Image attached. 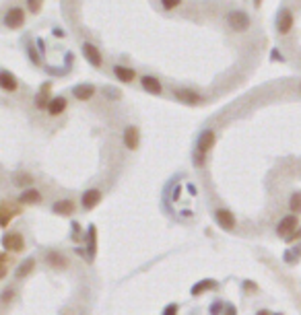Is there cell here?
<instances>
[{
    "label": "cell",
    "instance_id": "cell-1",
    "mask_svg": "<svg viewBox=\"0 0 301 315\" xmlns=\"http://www.w3.org/2000/svg\"><path fill=\"white\" fill-rule=\"evenodd\" d=\"M227 25L235 31V33H243L247 31L249 27H252V19H249V15L241 9H233L227 13Z\"/></svg>",
    "mask_w": 301,
    "mask_h": 315
},
{
    "label": "cell",
    "instance_id": "cell-2",
    "mask_svg": "<svg viewBox=\"0 0 301 315\" xmlns=\"http://www.w3.org/2000/svg\"><path fill=\"white\" fill-rule=\"evenodd\" d=\"M25 17H27V13H25L23 7H11V9L5 13L3 23H5V27H9V29H21V27L25 25Z\"/></svg>",
    "mask_w": 301,
    "mask_h": 315
},
{
    "label": "cell",
    "instance_id": "cell-3",
    "mask_svg": "<svg viewBox=\"0 0 301 315\" xmlns=\"http://www.w3.org/2000/svg\"><path fill=\"white\" fill-rule=\"evenodd\" d=\"M81 51H83L85 60H87L91 66H95V68H102V66H104V56H102V51H99V47H97L95 43L85 41V43L81 45Z\"/></svg>",
    "mask_w": 301,
    "mask_h": 315
},
{
    "label": "cell",
    "instance_id": "cell-4",
    "mask_svg": "<svg viewBox=\"0 0 301 315\" xmlns=\"http://www.w3.org/2000/svg\"><path fill=\"white\" fill-rule=\"evenodd\" d=\"M293 25H295L293 13H291L289 9H281L279 15H277V31H279L281 35H289L291 29H293Z\"/></svg>",
    "mask_w": 301,
    "mask_h": 315
},
{
    "label": "cell",
    "instance_id": "cell-5",
    "mask_svg": "<svg viewBox=\"0 0 301 315\" xmlns=\"http://www.w3.org/2000/svg\"><path fill=\"white\" fill-rule=\"evenodd\" d=\"M215 142H217V134H215L211 128H207V130L200 132V136H198V140H196V150H198L200 154H207V152L215 146Z\"/></svg>",
    "mask_w": 301,
    "mask_h": 315
},
{
    "label": "cell",
    "instance_id": "cell-6",
    "mask_svg": "<svg viewBox=\"0 0 301 315\" xmlns=\"http://www.w3.org/2000/svg\"><path fill=\"white\" fill-rule=\"evenodd\" d=\"M297 229H299L297 217H295V215H289V217H283V221H281L279 227H277V233H279L281 237H291Z\"/></svg>",
    "mask_w": 301,
    "mask_h": 315
},
{
    "label": "cell",
    "instance_id": "cell-7",
    "mask_svg": "<svg viewBox=\"0 0 301 315\" xmlns=\"http://www.w3.org/2000/svg\"><path fill=\"white\" fill-rule=\"evenodd\" d=\"M173 95H175L178 101H182L186 105H200V103L205 101L203 97H200L196 91H192V89H175Z\"/></svg>",
    "mask_w": 301,
    "mask_h": 315
},
{
    "label": "cell",
    "instance_id": "cell-8",
    "mask_svg": "<svg viewBox=\"0 0 301 315\" xmlns=\"http://www.w3.org/2000/svg\"><path fill=\"white\" fill-rule=\"evenodd\" d=\"M17 213H21V210H17V206L13 202H9V200L0 202V227H7Z\"/></svg>",
    "mask_w": 301,
    "mask_h": 315
},
{
    "label": "cell",
    "instance_id": "cell-9",
    "mask_svg": "<svg viewBox=\"0 0 301 315\" xmlns=\"http://www.w3.org/2000/svg\"><path fill=\"white\" fill-rule=\"evenodd\" d=\"M140 85H142V89H144L146 93H150V95H161V93H163V85H161V81H159L157 76H153V74H144V76H140Z\"/></svg>",
    "mask_w": 301,
    "mask_h": 315
},
{
    "label": "cell",
    "instance_id": "cell-10",
    "mask_svg": "<svg viewBox=\"0 0 301 315\" xmlns=\"http://www.w3.org/2000/svg\"><path fill=\"white\" fill-rule=\"evenodd\" d=\"M66 105H68V101H66V97H54V99H49L47 101V105H45V110H47V114L49 116H60V114H64L66 112Z\"/></svg>",
    "mask_w": 301,
    "mask_h": 315
},
{
    "label": "cell",
    "instance_id": "cell-11",
    "mask_svg": "<svg viewBox=\"0 0 301 315\" xmlns=\"http://www.w3.org/2000/svg\"><path fill=\"white\" fill-rule=\"evenodd\" d=\"M122 140H124V146H126L128 150H136V148H138V140H140L138 128H136V126H126V128H124Z\"/></svg>",
    "mask_w": 301,
    "mask_h": 315
},
{
    "label": "cell",
    "instance_id": "cell-12",
    "mask_svg": "<svg viewBox=\"0 0 301 315\" xmlns=\"http://www.w3.org/2000/svg\"><path fill=\"white\" fill-rule=\"evenodd\" d=\"M3 245L9 251H21L25 247V241H23V235H19V233H7L3 237Z\"/></svg>",
    "mask_w": 301,
    "mask_h": 315
},
{
    "label": "cell",
    "instance_id": "cell-13",
    "mask_svg": "<svg viewBox=\"0 0 301 315\" xmlns=\"http://www.w3.org/2000/svg\"><path fill=\"white\" fill-rule=\"evenodd\" d=\"M0 89L3 91H9V93H15L19 89V83H17V76L9 70H0Z\"/></svg>",
    "mask_w": 301,
    "mask_h": 315
},
{
    "label": "cell",
    "instance_id": "cell-14",
    "mask_svg": "<svg viewBox=\"0 0 301 315\" xmlns=\"http://www.w3.org/2000/svg\"><path fill=\"white\" fill-rule=\"evenodd\" d=\"M215 219H217V223L225 229V231H231V229H235V217L229 213V210H225V208H219L217 213H215Z\"/></svg>",
    "mask_w": 301,
    "mask_h": 315
},
{
    "label": "cell",
    "instance_id": "cell-15",
    "mask_svg": "<svg viewBox=\"0 0 301 315\" xmlns=\"http://www.w3.org/2000/svg\"><path fill=\"white\" fill-rule=\"evenodd\" d=\"M99 202H102V192H99V190H87L83 194V198H81V204H83L85 210L95 208Z\"/></svg>",
    "mask_w": 301,
    "mask_h": 315
},
{
    "label": "cell",
    "instance_id": "cell-16",
    "mask_svg": "<svg viewBox=\"0 0 301 315\" xmlns=\"http://www.w3.org/2000/svg\"><path fill=\"white\" fill-rule=\"evenodd\" d=\"M72 95H74L79 101H89V99H93V95H95V87H93L91 83H81V85H77V87L72 89Z\"/></svg>",
    "mask_w": 301,
    "mask_h": 315
},
{
    "label": "cell",
    "instance_id": "cell-17",
    "mask_svg": "<svg viewBox=\"0 0 301 315\" xmlns=\"http://www.w3.org/2000/svg\"><path fill=\"white\" fill-rule=\"evenodd\" d=\"M114 74H116V78L122 81V83H132V81L136 78V70L130 68V66H124V64H116V66H114Z\"/></svg>",
    "mask_w": 301,
    "mask_h": 315
},
{
    "label": "cell",
    "instance_id": "cell-18",
    "mask_svg": "<svg viewBox=\"0 0 301 315\" xmlns=\"http://www.w3.org/2000/svg\"><path fill=\"white\" fill-rule=\"evenodd\" d=\"M52 210H54L56 215L70 217V215L74 213V202H72V200H58V202L52 206Z\"/></svg>",
    "mask_w": 301,
    "mask_h": 315
},
{
    "label": "cell",
    "instance_id": "cell-19",
    "mask_svg": "<svg viewBox=\"0 0 301 315\" xmlns=\"http://www.w3.org/2000/svg\"><path fill=\"white\" fill-rule=\"evenodd\" d=\"M19 202H21V204H37V202H41V194H39L37 190L29 188V190H25V192L19 196Z\"/></svg>",
    "mask_w": 301,
    "mask_h": 315
},
{
    "label": "cell",
    "instance_id": "cell-20",
    "mask_svg": "<svg viewBox=\"0 0 301 315\" xmlns=\"http://www.w3.org/2000/svg\"><path fill=\"white\" fill-rule=\"evenodd\" d=\"M33 268H35V259H33V257H27L23 264H19V268H17V278L29 276V274L33 272Z\"/></svg>",
    "mask_w": 301,
    "mask_h": 315
},
{
    "label": "cell",
    "instance_id": "cell-21",
    "mask_svg": "<svg viewBox=\"0 0 301 315\" xmlns=\"http://www.w3.org/2000/svg\"><path fill=\"white\" fill-rule=\"evenodd\" d=\"M45 257H47V264L49 266H54V268H66V259L58 251H49Z\"/></svg>",
    "mask_w": 301,
    "mask_h": 315
},
{
    "label": "cell",
    "instance_id": "cell-22",
    "mask_svg": "<svg viewBox=\"0 0 301 315\" xmlns=\"http://www.w3.org/2000/svg\"><path fill=\"white\" fill-rule=\"evenodd\" d=\"M213 288H217V282H215V280H203V282L194 284L192 295H200V293H205V291H213Z\"/></svg>",
    "mask_w": 301,
    "mask_h": 315
},
{
    "label": "cell",
    "instance_id": "cell-23",
    "mask_svg": "<svg viewBox=\"0 0 301 315\" xmlns=\"http://www.w3.org/2000/svg\"><path fill=\"white\" fill-rule=\"evenodd\" d=\"M289 208H291V213H293V215H301V192H295V194H291Z\"/></svg>",
    "mask_w": 301,
    "mask_h": 315
},
{
    "label": "cell",
    "instance_id": "cell-24",
    "mask_svg": "<svg viewBox=\"0 0 301 315\" xmlns=\"http://www.w3.org/2000/svg\"><path fill=\"white\" fill-rule=\"evenodd\" d=\"M41 9H43V0H27V11L31 15L41 13Z\"/></svg>",
    "mask_w": 301,
    "mask_h": 315
},
{
    "label": "cell",
    "instance_id": "cell-25",
    "mask_svg": "<svg viewBox=\"0 0 301 315\" xmlns=\"http://www.w3.org/2000/svg\"><path fill=\"white\" fill-rule=\"evenodd\" d=\"M182 5V0H161V7L165 9V11H173V9H178Z\"/></svg>",
    "mask_w": 301,
    "mask_h": 315
},
{
    "label": "cell",
    "instance_id": "cell-26",
    "mask_svg": "<svg viewBox=\"0 0 301 315\" xmlns=\"http://www.w3.org/2000/svg\"><path fill=\"white\" fill-rule=\"evenodd\" d=\"M89 255H95V227L89 229Z\"/></svg>",
    "mask_w": 301,
    "mask_h": 315
},
{
    "label": "cell",
    "instance_id": "cell-27",
    "mask_svg": "<svg viewBox=\"0 0 301 315\" xmlns=\"http://www.w3.org/2000/svg\"><path fill=\"white\" fill-rule=\"evenodd\" d=\"M15 183L17 186H27V183H31V177L29 175H17L15 177Z\"/></svg>",
    "mask_w": 301,
    "mask_h": 315
},
{
    "label": "cell",
    "instance_id": "cell-28",
    "mask_svg": "<svg viewBox=\"0 0 301 315\" xmlns=\"http://www.w3.org/2000/svg\"><path fill=\"white\" fill-rule=\"evenodd\" d=\"M295 255H301V245H299V247H295L293 251H289L285 257H287V261H293V257H295Z\"/></svg>",
    "mask_w": 301,
    "mask_h": 315
},
{
    "label": "cell",
    "instance_id": "cell-29",
    "mask_svg": "<svg viewBox=\"0 0 301 315\" xmlns=\"http://www.w3.org/2000/svg\"><path fill=\"white\" fill-rule=\"evenodd\" d=\"M163 315H178V305H167Z\"/></svg>",
    "mask_w": 301,
    "mask_h": 315
},
{
    "label": "cell",
    "instance_id": "cell-30",
    "mask_svg": "<svg viewBox=\"0 0 301 315\" xmlns=\"http://www.w3.org/2000/svg\"><path fill=\"white\" fill-rule=\"evenodd\" d=\"M211 313H213V315H219V313H221V303H215V305L211 307Z\"/></svg>",
    "mask_w": 301,
    "mask_h": 315
},
{
    "label": "cell",
    "instance_id": "cell-31",
    "mask_svg": "<svg viewBox=\"0 0 301 315\" xmlns=\"http://www.w3.org/2000/svg\"><path fill=\"white\" fill-rule=\"evenodd\" d=\"M297 237H301V227H299V229H297V231H295V233H293L291 237H287V239H289V241H295Z\"/></svg>",
    "mask_w": 301,
    "mask_h": 315
},
{
    "label": "cell",
    "instance_id": "cell-32",
    "mask_svg": "<svg viewBox=\"0 0 301 315\" xmlns=\"http://www.w3.org/2000/svg\"><path fill=\"white\" fill-rule=\"evenodd\" d=\"M225 315H237V311H235V307H227V311H225Z\"/></svg>",
    "mask_w": 301,
    "mask_h": 315
},
{
    "label": "cell",
    "instance_id": "cell-33",
    "mask_svg": "<svg viewBox=\"0 0 301 315\" xmlns=\"http://www.w3.org/2000/svg\"><path fill=\"white\" fill-rule=\"evenodd\" d=\"M243 288H247V291H249V288H256V284H254V282H243Z\"/></svg>",
    "mask_w": 301,
    "mask_h": 315
},
{
    "label": "cell",
    "instance_id": "cell-34",
    "mask_svg": "<svg viewBox=\"0 0 301 315\" xmlns=\"http://www.w3.org/2000/svg\"><path fill=\"white\" fill-rule=\"evenodd\" d=\"M7 259H9V257H7V253H0V266H3Z\"/></svg>",
    "mask_w": 301,
    "mask_h": 315
},
{
    "label": "cell",
    "instance_id": "cell-35",
    "mask_svg": "<svg viewBox=\"0 0 301 315\" xmlns=\"http://www.w3.org/2000/svg\"><path fill=\"white\" fill-rule=\"evenodd\" d=\"M5 276H7V268L0 266V278H5Z\"/></svg>",
    "mask_w": 301,
    "mask_h": 315
},
{
    "label": "cell",
    "instance_id": "cell-36",
    "mask_svg": "<svg viewBox=\"0 0 301 315\" xmlns=\"http://www.w3.org/2000/svg\"><path fill=\"white\" fill-rule=\"evenodd\" d=\"M258 315H270V313H268L266 309H262V311H258Z\"/></svg>",
    "mask_w": 301,
    "mask_h": 315
}]
</instances>
